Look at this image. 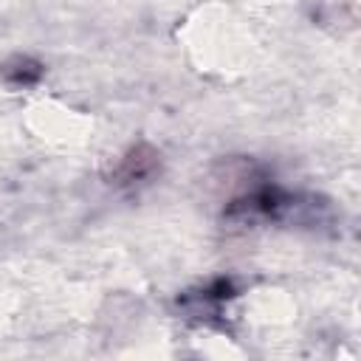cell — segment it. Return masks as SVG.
<instances>
[{
	"label": "cell",
	"instance_id": "1",
	"mask_svg": "<svg viewBox=\"0 0 361 361\" xmlns=\"http://www.w3.org/2000/svg\"><path fill=\"white\" fill-rule=\"evenodd\" d=\"M152 169H155V152H147L141 147V149H133L124 158V164L118 169V178H121V183H133V180H141V178L152 175Z\"/></svg>",
	"mask_w": 361,
	"mask_h": 361
}]
</instances>
